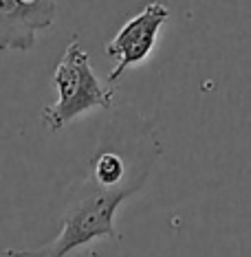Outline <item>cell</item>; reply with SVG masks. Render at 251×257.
<instances>
[{"label":"cell","mask_w":251,"mask_h":257,"mask_svg":"<svg viewBox=\"0 0 251 257\" xmlns=\"http://www.w3.org/2000/svg\"><path fill=\"white\" fill-rule=\"evenodd\" d=\"M168 18H170V11H168L165 5L150 3L119 29V33H117L106 46L108 57H113L117 62L115 71L108 75L110 86H115L117 79H119L128 68L141 64L145 57L152 53V49L156 44V36H159V29L163 27V22Z\"/></svg>","instance_id":"cell-3"},{"label":"cell","mask_w":251,"mask_h":257,"mask_svg":"<svg viewBox=\"0 0 251 257\" xmlns=\"http://www.w3.org/2000/svg\"><path fill=\"white\" fill-rule=\"evenodd\" d=\"M55 18V0H0V51H31Z\"/></svg>","instance_id":"cell-4"},{"label":"cell","mask_w":251,"mask_h":257,"mask_svg":"<svg viewBox=\"0 0 251 257\" xmlns=\"http://www.w3.org/2000/svg\"><path fill=\"white\" fill-rule=\"evenodd\" d=\"M141 187H102L89 174L73 185L62 215V231L53 242L33 250H0V257H66L75 248L102 237L119 239L115 213L119 204Z\"/></svg>","instance_id":"cell-1"},{"label":"cell","mask_w":251,"mask_h":257,"mask_svg":"<svg viewBox=\"0 0 251 257\" xmlns=\"http://www.w3.org/2000/svg\"><path fill=\"white\" fill-rule=\"evenodd\" d=\"M53 84L60 97L42 110V121L51 132H60L64 125L93 108L108 110L115 103V88L102 84L91 66L89 53L77 40L68 42L53 73Z\"/></svg>","instance_id":"cell-2"}]
</instances>
